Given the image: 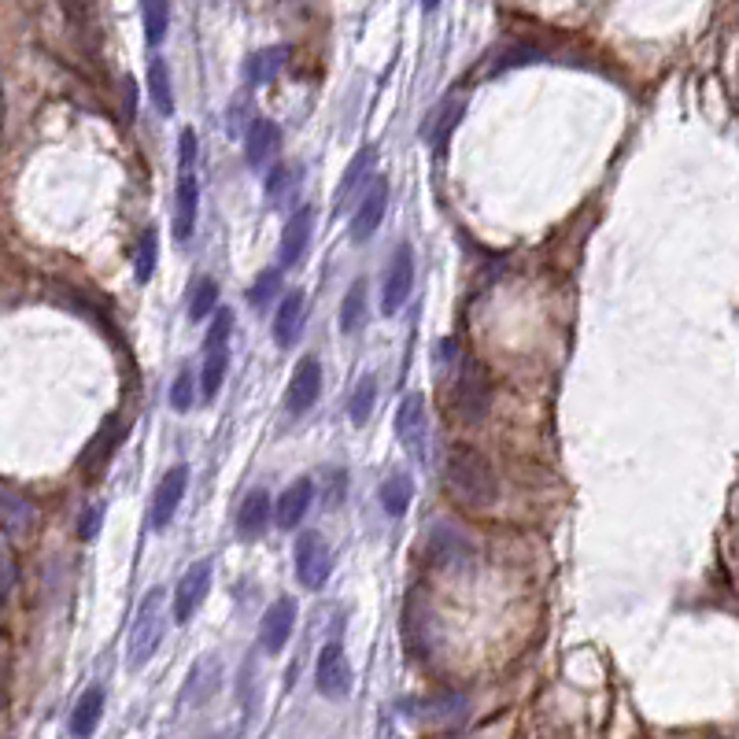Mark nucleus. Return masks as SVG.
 <instances>
[{"mask_svg":"<svg viewBox=\"0 0 739 739\" xmlns=\"http://www.w3.org/2000/svg\"><path fill=\"white\" fill-rule=\"evenodd\" d=\"M444 481L451 496L470 510H488L499 499L496 466L477 448H451L444 459Z\"/></svg>","mask_w":739,"mask_h":739,"instance_id":"f257e3e1","label":"nucleus"},{"mask_svg":"<svg viewBox=\"0 0 739 739\" xmlns=\"http://www.w3.org/2000/svg\"><path fill=\"white\" fill-rule=\"evenodd\" d=\"M196 145L193 130H182L178 137V193H174V241L185 244L196 230V211H200V178H196Z\"/></svg>","mask_w":739,"mask_h":739,"instance_id":"f03ea898","label":"nucleus"},{"mask_svg":"<svg viewBox=\"0 0 739 739\" xmlns=\"http://www.w3.org/2000/svg\"><path fill=\"white\" fill-rule=\"evenodd\" d=\"M167 632V592L163 588H148L141 606H137L134 621H130V640H126V658L130 666H148V658L159 651Z\"/></svg>","mask_w":739,"mask_h":739,"instance_id":"7ed1b4c3","label":"nucleus"},{"mask_svg":"<svg viewBox=\"0 0 739 739\" xmlns=\"http://www.w3.org/2000/svg\"><path fill=\"white\" fill-rule=\"evenodd\" d=\"M455 363L459 366H455V381H451V411L459 414L466 425H481L488 414V403H492L488 377L473 359H455Z\"/></svg>","mask_w":739,"mask_h":739,"instance_id":"20e7f679","label":"nucleus"},{"mask_svg":"<svg viewBox=\"0 0 739 739\" xmlns=\"http://www.w3.org/2000/svg\"><path fill=\"white\" fill-rule=\"evenodd\" d=\"M230 329H233V311H219L211 318L204 340V366H200V396L207 403L219 396L222 381H226V366H230Z\"/></svg>","mask_w":739,"mask_h":739,"instance_id":"39448f33","label":"nucleus"},{"mask_svg":"<svg viewBox=\"0 0 739 739\" xmlns=\"http://www.w3.org/2000/svg\"><path fill=\"white\" fill-rule=\"evenodd\" d=\"M429 562L444 573H462L473 566V544L470 536L455 529V525H437L433 533H429Z\"/></svg>","mask_w":739,"mask_h":739,"instance_id":"423d86ee","label":"nucleus"},{"mask_svg":"<svg viewBox=\"0 0 739 739\" xmlns=\"http://www.w3.org/2000/svg\"><path fill=\"white\" fill-rule=\"evenodd\" d=\"M329 573H333V551H329L326 536L322 533H303L296 540V577L303 588H326Z\"/></svg>","mask_w":739,"mask_h":739,"instance_id":"0eeeda50","label":"nucleus"},{"mask_svg":"<svg viewBox=\"0 0 739 739\" xmlns=\"http://www.w3.org/2000/svg\"><path fill=\"white\" fill-rule=\"evenodd\" d=\"M315 684L326 699H333V703H340V699L352 695V662H348V651H344L340 643H326V647L318 651Z\"/></svg>","mask_w":739,"mask_h":739,"instance_id":"6e6552de","label":"nucleus"},{"mask_svg":"<svg viewBox=\"0 0 739 739\" xmlns=\"http://www.w3.org/2000/svg\"><path fill=\"white\" fill-rule=\"evenodd\" d=\"M411 289H414V248L403 241L396 244V252L388 259L385 289H381V311L385 315H400V307L407 303Z\"/></svg>","mask_w":739,"mask_h":739,"instance_id":"1a4fd4ad","label":"nucleus"},{"mask_svg":"<svg viewBox=\"0 0 739 739\" xmlns=\"http://www.w3.org/2000/svg\"><path fill=\"white\" fill-rule=\"evenodd\" d=\"M318 392H322V363H318L315 355H303L296 370H292V381H289V392H285V411L292 418H300L315 407Z\"/></svg>","mask_w":739,"mask_h":739,"instance_id":"9d476101","label":"nucleus"},{"mask_svg":"<svg viewBox=\"0 0 739 739\" xmlns=\"http://www.w3.org/2000/svg\"><path fill=\"white\" fill-rule=\"evenodd\" d=\"M296 614H300V606L296 599H278V603L270 606L263 621H259V647L267 651V655H281L285 651V643L292 640V629H296Z\"/></svg>","mask_w":739,"mask_h":739,"instance_id":"9b49d317","label":"nucleus"},{"mask_svg":"<svg viewBox=\"0 0 739 739\" xmlns=\"http://www.w3.org/2000/svg\"><path fill=\"white\" fill-rule=\"evenodd\" d=\"M207 588H211V558H200L193 562L185 577L178 581L174 588V618L178 621H189L200 610V603L207 599Z\"/></svg>","mask_w":739,"mask_h":739,"instance_id":"f8f14e48","label":"nucleus"},{"mask_svg":"<svg viewBox=\"0 0 739 739\" xmlns=\"http://www.w3.org/2000/svg\"><path fill=\"white\" fill-rule=\"evenodd\" d=\"M462 111H466V97L451 93V97L440 100V108L433 111L429 119H425L422 137H425V145L433 148L437 156H444V152H448V141H451V134H455V126L462 122Z\"/></svg>","mask_w":739,"mask_h":739,"instance_id":"ddd939ff","label":"nucleus"},{"mask_svg":"<svg viewBox=\"0 0 739 739\" xmlns=\"http://www.w3.org/2000/svg\"><path fill=\"white\" fill-rule=\"evenodd\" d=\"M425 429H429V422H425V396L422 392H407L400 400V407H396V437L403 440L407 451L422 455Z\"/></svg>","mask_w":739,"mask_h":739,"instance_id":"4468645a","label":"nucleus"},{"mask_svg":"<svg viewBox=\"0 0 739 739\" xmlns=\"http://www.w3.org/2000/svg\"><path fill=\"white\" fill-rule=\"evenodd\" d=\"M185 488H189V470L185 466H170L167 477L159 481L156 496H152V525L156 529H167L170 521H174V514L182 507Z\"/></svg>","mask_w":739,"mask_h":739,"instance_id":"2eb2a0df","label":"nucleus"},{"mask_svg":"<svg viewBox=\"0 0 739 739\" xmlns=\"http://www.w3.org/2000/svg\"><path fill=\"white\" fill-rule=\"evenodd\" d=\"M385 211H388V182L385 178H374V189L363 196V204L355 211L352 219V241L355 244H366L381 230V222H385Z\"/></svg>","mask_w":739,"mask_h":739,"instance_id":"dca6fc26","label":"nucleus"},{"mask_svg":"<svg viewBox=\"0 0 739 739\" xmlns=\"http://www.w3.org/2000/svg\"><path fill=\"white\" fill-rule=\"evenodd\" d=\"M311 233H315V211L311 207H296L285 222V233H281V267H296L311 244Z\"/></svg>","mask_w":739,"mask_h":739,"instance_id":"f3484780","label":"nucleus"},{"mask_svg":"<svg viewBox=\"0 0 739 739\" xmlns=\"http://www.w3.org/2000/svg\"><path fill=\"white\" fill-rule=\"evenodd\" d=\"M222 688V666L215 655L200 658L193 669H189V677L182 684V703L185 706H204L207 699H215Z\"/></svg>","mask_w":739,"mask_h":739,"instance_id":"a211bd4d","label":"nucleus"},{"mask_svg":"<svg viewBox=\"0 0 739 739\" xmlns=\"http://www.w3.org/2000/svg\"><path fill=\"white\" fill-rule=\"evenodd\" d=\"M311 503H315V481H311V477H300V481H292V485L278 496L274 521H278L281 529H296V525L307 518Z\"/></svg>","mask_w":739,"mask_h":739,"instance_id":"6ab92c4d","label":"nucleus"},{"mask_svg":"<svg viewBox=\"0 0 739 739\" xmlns=\"http://www.w3.org/2000/svg\"><path fill=\"white\" fill-rule=\"evenodd\" d=\"M270 518H274L270 496L263 492V488H255V492L244 496L241 510H237V536H241V540H263Z\"/></svg>","mask_w":739,"mask_h":739,"instance_id":"aec40b11","label":"nucleus"},{"mask_svg":"<svg viewBox=\"0 0 739 739\" xmlns=\"http://www.w3.org/2000/svg\"><path fill=\"white\" fill-rule=\"evenodd\" d=\"M281 148V130L270 119H252L248 126V141H244V152H248V167H267L270 159L278 156Z\"/></svg>","mask_w":739,"mask_h":739,"instance_id":"412c9836","label":"nucleus"},{"mask_svg":"<svg viewBox=\"0 0 739 739\" xmlns=\"http://www.w3.org/2000/svg\"><path fill=\"white\" fill-rule=\"evenodd\" d=\"M466 710H470L466 695H437V699H422V703L411 706V714L425 725H455V721H462Z\"/></svg>","mask_w":739,"mask_h":739,"instance_id":"4be33fe9","label":"nucleus"},{"mask_svg":"<svg viewBox=\"0 0 739 739\" xmlns=\"http://www.w3.org/2000/svg\"><path fill=\"white\" fill-rule=\"evenodd\" d=\"M374 163H377V148H359V152H355V159L344 167V174H340V185H337V193H333V211H340V207L359 193V185L366 182V174H370Z\"/></svg>","mask_w":739,"mask_h":739,"instance_id":"5701e85b","label":"nucleus"},{"mask_svg":"<svg viewBox=\"0 0 739 739\" xmlns=\"http://www.w3.org/2000/svg\"><path fill=\"white\" fill-rule=\"evenodd\" d=\"M303 326V292H285V300L278 303V315H274V344L278 348H292L300 337Z\"/></svg>","mask_w":739,"mask_h":739,"instance_id":"b1692460","label":"nucleus"},{"mask_svg":"<svg viewBox=\"0 0 739 739\" xmlns=\"http://www.w3.org/2000/svg\"><path fill=\"white\" fill-rule=\"evenodd\" d=\"M100 714H104V688H85L82 699L74 703V714H71V736L74 739H89L97 732L100 725Z\"/></svg>","mask_w":739,"mask_h":739,"instance_id":"393cba45","label":"nucleus"},{"mask_svg":"<svg viewBox=\"0 0 739 739\" xmlns=\"http://www.w3.org/2000/svg\"><path fill=\"white\" fill-rule=\"evenodd\" d=\"M289 60V49H281V45H270V49H259L252 52L248 60H244V82L248 85H267L278 78V71L285 67Z\"/></svg>","mask_w":739,"mask_h":739,"instance_id":"a878e982","label":"nucleus"},{"mask_svg":"<svg viewBox=\"0 0 739 739\" xmlns=\"http://www.w3.org/2000/svg\"><path fill=\"white\" fill-rule=\"evenodd\" d=\"M366 315H370V292H366V281H355L348 296H344V303H340V329L344 333H359Z\"/></svg>","mask_w":739,"mask_h":739,"instance_id":"bb28decb","label":"nucleus"},{"mask_svg":"<svg viewBox=\"0 0 739 739\" xmlns=\"http://www.w3.org/2000/svg\"><path fill=\"white\" fill-rule=\"evenodd\" d=\"M414 499V485L407 473H392L385 485H381V507H385L388 518H403L407 507H411Z\"/></svg>","mask_w":739,"mask_h":739,"instance_id":"cd10ccee","label":"nucleus"},{"mask_svg":"<svg viewBox=\"0 0 739 739\" xmlns=\"http://www.w3.org/2000/svg\"><path fill=\"white\" fill-rule=\"evenodd\" d=\"M148 93H152V104H156L159 115H174V85H170V67L163 60L148 63Z\"/></svg>","mask_w":739,"mask_h":739,"instance_id":"c85d7f7f","label":"nucleus"},{"mask_svg":"<svg viewBox=\"0 0 739 739\" xmlns=\"http://www.w3.org/2000/svg\"><path fill=\"white\" fill-rule=\"evenodd\" d=\"M141 23L148 45H159L170 30V0H141Z\"/></svg>","mask_w":739,"mask_h":739,"instance_id":"c756f323","label":"nucleus"},{"mask_svg":"<svg viewBox=\"0 0 739 739\" xmlns=\"http://www.w3.org/2000/svg\"><path fill=\"white\" fill-rule=\"evenodd\" d=\"M374 403H377V377H359V385L352 388V400H348V418L355 425H366L370 422V414H374Z\"/></svg>","mask_w":739,"mask_h":739,"instance_id":"7c9ffc66","label":"nucleus"},{"mask_svg":"<svg viewBox=\"0 0 739 739\" xmlns=\"http://www.w3.org/2000/svg\"><path fill=\"white\" fill-rule=\"evenodd\" d=\"M156 255H159V233L148 226V230L137 237V248H134V278L137 281H152V274H156Z\"/></svg>","mask_w":739,"mask_h":739,"instance_id":"2f4dec72","label":"nucleus"},{"mask_svg":"<svg viewBox=\"0 0 739 739\" xmlns=\"http://www.w3.org/2000/svg\"><path fill=\"white\" fill-rule=\"evenodd\" d=\"M278 292H281V274L274 267H267V270H259V274H255L252 289H248V303L259 311V307H267V303L278 300Z\"/></svg>","mask_w":739,"mask_h":739,"instance_id":"473e14b6","label":"nucleus"},{"mask_svg":"<svg viewBox=\"0 0 739 739\" xmlns=\"http://www.w3.org/2000/svg\"><path fill=\"white\" fill-rule=\"evenodd\" d=\"M215 303H219V285L211 278H200L193 285V296H189V318H193V322H204V318L215 311Z\"/></svg>","mask_w":739,"mask_h":739,"instance_id":"72a5a7b5","label":"nucleus"},{"mask_svg":"<svg viewBox=\"0 0 739 739\" xmlns=\"http://www.w3.org/2000/svg\"><path fill=\"white\" fill-rule=\"evenodd\" d=\"M196 400V374L193 370H182V374L174 377V388H170V407L174 411H189Z\"/></svg>","mask_w":739,"mask_h":739,"instance_id":"f704fd0d","label":"nucleus"},{"mask_svg":"<svg viewBox=\"0 0 739 739\" xmlns=\"http://www.w3.org/2000/svg\"><path fill=\"white\" fill-rule=\"evenodd\" d=\"M292 182H296V167H274V170H270V178H267L270 200H278L281 193H289Z\"/></svg>","mask_w":739,"mask_h":739,"instance_id":"c9c22d12","label":"nucleus"},{"mask_svg":"<svg viewBox=\"0 0 739 739\" xmlns=\"http://www.w3.org/2000/svg\"><path fill=\"white\" fill-rule=\"evenodd\" d=\"M326 485H329L326 507H337L340 499H344V492H348V473H344V470H326Z\"/></svg>","mask_w":739,"mask_h":739,"instance_id":"e433bc0d","label":"nucleus"},{"mask_svg":"<svg viewBox=\"0 0 739 739\" xmlns=\"http://www.w3.org/2000/svg\"><path fill=\"white\" fill-rule=\"evenodd\" d=\"M97 525H100V507H89L82 525H78V536H82V540H93V536H97Z\"/></svg>","mask_w":739,"mask_h":739,"instance_id":"4c0bfd02","label":"nucleus"},{"mask_svg":"<svg viewBox=\"0 0 739 739\" xmlns=\"http://www.w3.org/2000/svg\"><path fill=\"white\" fill-rule=\"evenodd\" d=\"M422 8H425V12H437V8H440V0H422Z\"/></svg>","mask_w":739,"mask_h":739,"instance_id":"58836bf2","label":"nucleus"}]
</instances>
